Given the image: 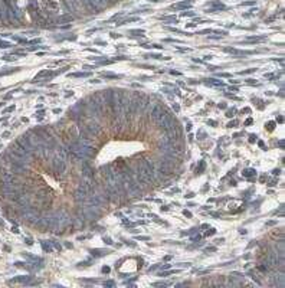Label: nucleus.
I'll list each match as a JSON object with an SVG mask.
<instances>
[{"instance_id":"f03ea898","label":"nucleus","mask_w":285,"mask_h":288,"mask_svg":"<svg viewBox=\"0 0 285 288\" xmlns=\"http://www.w3.org/2000/svg\"><path fill=\"white\" fill-rule=\"evenodd\" d=\"M85 202H87V205L92 206V207H97V206H101L105 202V198H102L99 195H92V196H88L85 199Z\"/></svg>"},{"instance_id":"20e7f679","label":"nucleus","mask_w":285,"mask_h":288,"mask_svg":"<svg viewBox=\"0 0 285 288\" xmlns=\"http://www.w3.org/2000/svg\"><path fill=\"white\" fill-rule=\"evenodd\" d=\"M23 216H24V219L29 221L30 223H38V221H39V215H38L36 210H33V209H26L23 212Z\"/></svg>"},{"instance_id":"2eb2a0df","label":"nucleus","mask_w":285,"mask_h":288,"mask_svg":"<svg viewBox=\"0 0 285 288\" xmlns=\"http://www.w3.org/2000/svg\"><path fill=\"white\" fill-rule=\"evenodd\" d=\"M266 127H268V130L271 131V130H274V127H275V123H274V121H271V123L266 124Z\"/></svg>"},{"instance_id":"9d476101","label":"nucleus","mask_w":285,"mask_h":288,"mask_svg":"<svg viewBox=\"0 0 285 288\" xmlns=\"http://www.w3.org/2000/svg\"><path fill=\"white\" fill-rule=\"evenodd\" d=\"M82 172H84V176H85V177H91V176H92V169H91L87 163L82 164Z\"/></svg>"},{"instance_id":"aec40b11","label":"nucleus","mask_w":285,"mask_h":288,"mask_svg":"<svg viewBox=\"0 0 285 288\" xmlns=\"http://www.w3.org/2000/svg\"><path fill=\"white\" fill-rule=\"evenodd\" d=\"M204 251H206V252H213V251H216V248H206Z\"/></svg>"},{"instance_id":"f3484780","label":"nucleus","mask_w":285,"mask_h":288,"mask_svg":"<svg viewBox=\"0 0 285 288\" xmlns=\"http://www.w3.org/2000/svg\"><path fill=\"white\" fill-rule=\"evenodd\" d=\"M42 247H43V249H45V251H52V248L49 247L48 244H45V242H43V244H42Z\"/></svg>"},{"instance_id":"423d86ee","label":"nucleus","mask_w":285,"mask_h":288,"mask_svg":"<svg viewBox=\"0 0 285 288\" xmlns=\"http://www.w3.org/2000/svg\"><path fill=\"white\" fill-rule=\"evenodd\" d=\"M164 113H166V111H164V108L161 107V105H154L153 111H151V118H153L154 121H157Z\"/></svg>"},{"instance_id":"0eeeda50","label":"nucleus","mask_w":285,"mask_h":288,"mask_svg":"<svg viewBox=\"0 0 285 288\" xmlns=\"http://www.w3.org/2000/svg\"><path fill=\"white\" fill-rule=\"evenodd\" d=\"M16 143H17V144H19V146H20L22 148H24L26 151H29V153L32 151V147L29 146V143H27V140H26V137H24V135H20V137H19V138L16 140Z\"/></svg>"},{"instance_id":"1a4fd4ad","label":"nucleus","mask_w":285,"mask_h":288,"mask_svg":"<svg viewBox=\"0 0 285 288\" xmlns=\"http://www.w3.org/2000/svg\"><path fill=\"white\" fill-rule=\"evenodd\" d=\"M13 180H15V177H13L12 173H4V174H3V181H4V184H12Z\"/></svg>"},{"instance_id":"6e6552de","label":"nucleus","mask_w":285,"mask_h":288,"mask_svg":"<svg viewBox=\"0 0 285 288\" xmlns=\"http://www.w3.org/2000/svg\"><path fill=\"white\" fill-rule=\"evenodd\" d=\"M73 196H75V200H81V202H82V200H85V199H87V198H85V196H87V193H85L82 189H78L76 192H75V195H73Z\"/></svg>"},{"instance_id":"dca6fc26","label":"nucleus","mask_w":285,"mask_h":288,"mask_svg":"<svg viewBox=\"0 0 285 288\" xmlns=\"http://www.w3.org/2000/svg\"><path fill=\"white\" fill-rule=\"evenodd\" d=\"M251 174H255V170H245L244 176H251Z\"/></svg>"},{"instance_id":"ddd939ff","label":"nucleus","mask_w":285,"mask_h":288,"mask_svg":"<svg viewBox=\"0 0 285 288\" xmlns=\"http://www.w3.org/2000/svg\"><path fill=\"white\" fill-rule=\"evenodd\" d=\"M71 20H72L71 15H64V16L58 17V22H71Z\"/></svg>"},{"instance_id":"b1692460","label":"nucleus","mask_w":285,"mask_h":288,"mask_svg":"<svg viewBox=\"0 0 285 288\" xmlns=\"http://www.w3.org/2000/svg\"><path fill=\"white\" fill-rule=\"evenodd\" d=\"M184 215H186V216H189V218L192 216V215H190V212H187V210H184Z\"/></svg>"},{"instance_id":"39448f33","label":"nucleus","mask_w":285,"mask_h":288,"mask_svg":"<svg viewBox=\"0 0 285 288\" xmlns=\"http://www.w3.org/2000/svg\"><path fill=\"white\" fill-rule=\"evenodd\" d=\"M85 130L90 133L91 137H92V135L95 137V135H98V134L101 133V127H99L97 123H88L87 125H85Z\"/></svg>"},{"instance_id":"9b49d317","label":"nucleus","mask_w":285,"mask_h":288,"mask_svg":"<svg viewBox=\"0 0 285 288\" xmlns=\"http://www.w3.org/2000/svg\"><path fill=\"white\" fill-rule=\"evenodd\" d=\"M97 216H98V213L92 212V207H87V209H85V218H87V219H95Z\"/></svg>"},{"instance_id":"7ed1b4c3","label":"nucleus","mask_w":285,"mask_h":288,"mask_svg":"<svg viewBox=\"0 0 285 288\" xmlns=\"http://www.w3.org/2000/svg\"><path fill=\"white\" fill-rule=\"evenodd\" d=\"M66 169V160H62L61 157H55L53 158V170L58 173V174H62L65 172Z\"/></svg>"},{"instance_id":"f8f14e48","label":"nucleus","mask_w":285,"mask_h":288,"mask_svg":"<svg viewBox=\"0 0 285 288\" xmlns=\"http://www.w3.org/2000/svg\"><path fill=\"white\" fill-rule=\"evenodd\" d=\"M66 154H68V148L61 147L58 150V157H61L62 160H66Z\"/></svg>"},{"instance_id":"412c9836","label":"nucleus","mask_w":285,"mask_h":288,"mask_svg":"<svg viewBox=\"0 0 285 288\" xmlns=\"http://www.w3.org/2000/svg\"><path fill=\"white\" fill-rule=\"evenodd\" d=\"M88 74H73L72 76H87Z\"/></svg>"},{"instance_id":"393cba45","label":"nucleus","mask_w":285,"mask_h":288,"mask_svg":"<svg viewBox=\"0 0 285 288\" xmlns=\"http://www.w3.org/2000/svg\"><path fill=\"white\" fill-rule=\"evenodd\" d=\"M102 271H104V272H110V268H108V267H105V268H104Z\"/></svg>"},{"instance_id":"a211bd4d","label":"nucleus","mask_w":285,"mask_h":288,"mask_svg":"<svg viewBox=\"0 0 285 288\" xmlns=\"http://www.w3.org/2000/svg\"><path fill=\"white\" fill-rule=\"evenodd\" d=\"M252 123H253V120H252V118H248V120L245 121V125H251V124H252Z\"/></svg>"},{"instance_id":"5701e85b","label":"nucleus","mask_w":285,"mask_h":288,"mask_svg":"<svg viewBox=\"0 0 285 288\" xmlns=\"http://www.w3.org/2000/svg\"><path fill=\"white\" fill-rule=\"evenodd\" d=\"M105 242H107V244H113V242H111V239H110V238H105Z\"/></svg>"},{"instance_id":"6ab92c4d","label":"nucleus","mask_w":285,"mask_h":288,"mask_svg":"<svg viewBox=\"0 0 285 288\" xmlns=\"http://www.w3.org/2000/svg\"><path fill=\"white\" fill-rule=\"evenodd\" d=\"M105 285H108V287H113V285H115V282H114V281H107Z\"/></svg>"},{"instance_id":"4468645a","label":"nucleus","mask_w":285,"mask_h":288,"mask_svg":"<svg viewBox=\"0 0 285 288\" xmlns=\"http://www.w3.org/2000/svg\"><path fill=\"white\" fill-rule=\"evenodd\" d=\"M102 76H105V78H113V79L120 78V75H114V74H102Z\"/></svg>"},{"instance_id":"f257e3e1","label":"nucleus","mask_w":285,"mask_h":288,"mask_svg":"<svg viewBox=\"0 0 285 288\" xmlns=\"http://www.w3.org/2000/svg\"><path fill=\"white\" fill-rule=\"evenodd\" d=\"M157 124H158L161 128L167 130L171 124H173V115H171L170 113H164V114L161 115L158 120H157Z\"/></svg>"},{"instance_id":"4be33fe9","label":"nucleus","mask_w":285,"mask_h":288,"mask_svg":"<svg viewBox=\"0 0 285 288\" xmlns=\"http://www.w3.org/2000/svg\"><path fill=\"white\" fill-rule=\"evenodd\" d=\"M236 121H232V123H229V125H228V127H233V125H236Z\"/></svg>"}]
</instances>
